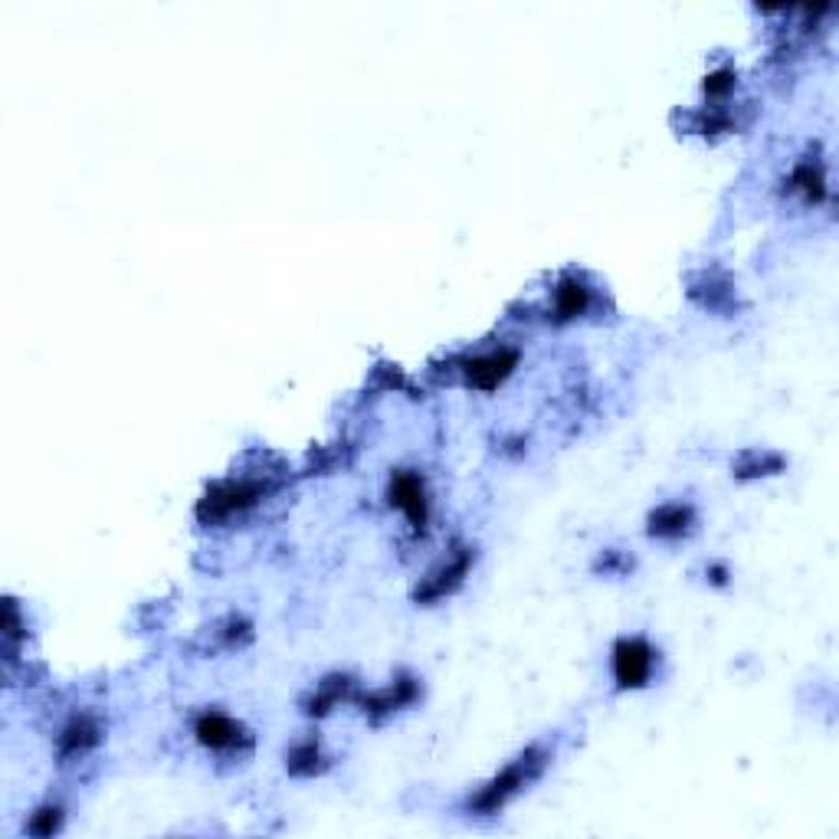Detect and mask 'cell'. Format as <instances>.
Here are the masks:
<instances>
[{
    "instance_id": "obj_14",
    "label": "cell",
    "mask_w": 839,
    "mask_h": 839,
    "mask_svg": "<svg viewBox=\"0 0 839 839\" xmlns=\"http://www.w3.org/2000/svg\"><path fill=\"white\" fill-rule=\"evenodd\" d=\"M348 692H351V682L348 679H325V682H318V689L312 692V698L305 702V712L308 715H315V718H321V715H328L341 698H348Z\"/></svg>"
},
{
    "instance_id": "obj_2",
    "label": "cell",
    "mask_w": 839,
    "mask_h": 839,
    "mask_svg": "<svg viewBox=\"0 0 839 839\" xmlns=\"http://www.w3.org/2000/svg\"><path fill=\"white\" fill-rule=\"evenodd\" d=\"M269 493V483L259 479H223L214 483L204 499L197 502V515L200 522H230L243 512H250L253 506H259Z\"/></svg>"
},
{
    "instance_id": "obj_16",
    "label": "cell",
    "mask_w": 839,
    "mask_h": 839,
    "mask_svg": "<svg viewBox=\"0 0 839 839\" xmlns=\"http://www.w3.org/2000/svg\"><path fill=\"white\" fill-rule=\"evenodd\" d=\"M60 826H63V810L53 806V803H47V806H40V810L31 816L27 832H34V836H53Z\"/></svg>"
},
{
    "instance_id": "obj_15",
    "label": "cell",
    "mask_w": 839,
    "mask_h": 839,
    "mask_svg": "<svg viewBox=\"0 0 839 839\" xmlns=\"http://www.w3.org/2000/svg\"><path fill=\"white\" fill-rule=\"evenodd\" d=\"M780 470H783V460L777 453H757V450L744 453L734 463V476L738 479H761V476H774Z\"/></svg>"
},
{
    "instance_id": "obj_9",
    "label": "cell",
    "mask_w": 839,
    "mask_h": 839,
    "mask_svg": "<svg viewBox=\"0 0 839 839\" xmlns=\"http://www.w3.org/2000/svg\"><path fill=\"white\" fill-rule=\"evenodd\" d=\"M416 695H420L416 679L400 676L397 682H390V685H384V689H377V692H367L361 705H364V712H367V715L380 718V715H393V712H400V708L413 705V702H416Z\"/></svg>"
},
{
    "instance_id": "obj_3",
    "label": "cell",
    "mask_w": 839,
    "mask_h": 839,
    "mask_svg": "<svg viewBox=\"0 0 839 839\" xmlns=\"http://www.w3.org/2000/svg\"><path fill=\"white\" fill-rule=\"evenodd\" d=\"M656 649L643 636H623L613 643L610 653V672L620 692H636L653 682L656 672Z\"/></svg>"
},
{
    "instance_id": "obj_6",
    "label": "cell",
    "mask_w": 839,
    "mask_h": 839,
    "mask_svg": "<svg viewBox=\"0 0 839 839\" xmlns=\"http://www.w3.org/2000/svg\"><path fill=\"white\" fill-rule=\"evenodd\" d=\"M194 741L214 754H236L253 744V734L243 721L220 708H207L194 718Z\"/></svg>"
},
{
    "instance_id": "obj_7",
    "label": "cell",
    "mask_w": 839,
    "mask_h": 839,
    "mask_svg": "<svg viewBox=\"0 0 839 839\" xmlns=\"http://www.w3.org/2000/svg\"><path fill=\"white\" fill-rule=\"evenodd\" d=\"M473 564H476V551H473V548H457L447 561H440L424 581L416 584L413 600H416V604H437V600L457 594V591L466 584Z\"/></svg>"
},
{
    "instance_id": "obj_1",
    "label": "cell",
    "mask_w": 839,
    "mask_h": 839,
    "mask_svg": "<svg viewBox=\"0 0 839 839\" xmlns=\"http://www.w3.org/2000/svg\"><path fill=\"white\" fill-rule=\"evenodd\" d=\"M551 754L542 747V744H532L525 747L519 757H512L493 780H486L473 797H470V813L476 816H493L499 810H506L519 793L528 790V783H535L545 767H548Z\"/></svg>"
},
{
    "instance_id": "obj_17",
    "label": "cell",
    "mask_w": 839,
    "mask_h": 839,
    "mask_svg": "<svg viewBox=\"0 0 839 839\" xmlns=\"http://www.w3.org/2000/svg\"><path fill=\"white\" fill-rule=\"evenodd\" d=\"M734 80H738V76H734L731 66H721V70H715V73H708V76H705V96L715 99V102L725 99V96L734 89Z\"/></svg>"
},
{
    "instance_id": "obj_13",
    "label": "cell",
    "mask_w": 839,
    "mask_h": 839,
    "mask_svg": "<svg viewBox=\"0 0 839 839\" xmlns=\"http://www.w3.org/2000/svg\"><path fill=\"white\" fill-rule=\"evenodd\" d=\"M285 767H289L292 774H299V777H315V774H321V770L328 767V761H325L318 741L308 738V741H299V744L285 754Z\"/></svg>"
},
{
    "instance_id": "obj_11",
    "label": "cell",
    "mask_w": 839,
    "mask_h": 839,
    "mask_svg": "<svg viewBox=\"0 0 839 839\" xmlns=\"http://www.w3.org/2000/svg\"><path fill=\"white\" fill-rule=\"evenodd\" d=\"M787 184H790V191L797 194V197H803L806 204H819V200H826V168H823V161L819 158H803V161H797L793 165V171H790V178H787Z\"/></svg>"
},
{
    "instance_id": "obj_8",
    "label": "cell",
    "mask_w": 839,
    "mask_h": 839,
    "mask_svg": "<svg viewBox=\"0 0 839 839\" xmlns=\"http://www.w3.org/2000/svg\"><path fill=\"white\" fill-rule=\"evenodd\" d=\"M102 741V725L93 712H76L57 734L60 757H86Z\"/></svg>"
},
{
    "instance_id": "obj_12",
    "label": "cell",
    "mask_w": 839,
    "mask_h": 839,
    "mask_svg": "<svg viewBox=\"0 0 839 839\" xmlns=\"http://www.w3.org/2000/svg\"><path fill=\"white\" fill-rule=\"evenodd\" d=\"M594 302V292L584 279L577 276H564L558 285H555V315L561 321H571V318H581Z\"/></svg>"
},
{
    "instance_id": "obj_10",
    "label": "cell",
    "mask_w": 839,
    "mask_h": 839,
    "mask_svg": "<svg viewBox=\"0 0 839 839\" xmlns=\"http://www.w3.org/2000/svg\"><path fill=\"white\" fill-rule=\"evenodd\" d=\"M692 528H695V509L689 502H666L649 515V535L653 538L676 542V538H685Z\"/></svg>"
},
{
    "instance_id": "obj_5",
    "label": "cell",
    "mask_w": 839,
    "mask_h": 839,
    "mask_svg": "<svg viewBox=\"0 0 839 839\" xmlns=\"http://www.w3.org/2000/svg\"><path fill=\"white\" fill-rule=\"evenodd\" d=\"M387 502L403 512V519L410 522V528L416 535H424L430 528V493L427 483L413 470H397L387 483Z\"/></svg>"
},
{
    "instance_id": "obj_4",
    "label": "cell",
    "mask_w": 839,
    "mask_h": 839,
    "mask_svg": "<svg viewBox=\"0 0 839 839\" xmlns=\"http://www.w3.org/2000/svg\"><path fill=\"white\" fill-rule=\"evenodd\" d=\"M522 354L519 348L512 344H499V348H489V351H479L473 357H466L460 364V374H463V384L470 390H479V393H493L499 390L519 367Z\"/></svg>"
}]
</instances>
